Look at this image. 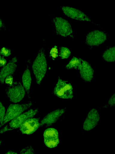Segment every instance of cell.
I'll return each mask as SVG.
<instances>
[{
    "mask_svg": "<svg viewBox=\"0 0 115 154\" xmlns=\"http://www.w3.org/2000/svg\"><path fill=\"white\" fill-rule=\"evenodd\" d=\"M32 69L37 83L39 85L44 77L47 69L45 50L43 48H42L38 51L32 64Z\"/></svg>",
    "mask_w": 115,
    "mask_h": 154,
    "instance_id": "obj_1",
    "label": "cell"
},
{
    "mask_svg": "<svg viewBox=\"0 0 115 154\" xmlns=\"http://www.w3.org/2000/svg\"><path fill=\"white\" fill-rule=\"evenodd\" d=\"M32 105L31 101L22 104H11L8 107L3 121L0 123V127L11 121L24 111L30 108Z\"/></svg>",
    "mask_w": 115,
    "mask_h": 154,
    "instance_id": "obj_2",
    "label": "cell"
},
{
    "mask_svg": "<svg viewBox=\"0 0 115 154\" xmlns=\"http://www.w3.org/2000/svg\"><path fill=\"white\" fill-rule=\"evenodd\" d=\"M53 94L62 99H72L73 97V87L70 83L58 78L53 91Z\"/></svg>",
    "mask_w": 115,
    "mask_h": 154,
    "instance_id": "obj_3",
    "label": "cell"
},
{
    "mask_svg": "<svg viewBox=\"0 0 115 154\" xmlns=\"http://www.w3.org/2000/svg\"><path fill=\"white\" fill-rule=\"evenodd\" d=\"M5 91L9 100L14 103L20 102L25 94V90L19 82H13L12 85L7 87Z\"/></svg>",
    "mask_w": 115,
    "mask_h": 154,
    "instance_id": "obj_4",
    "label": "cell"
},
{
    "mask_svg": "<svg viewBox=\"0 0 115 154\" xmlns=\"http://www.w3.org/2000/svg\"><path fill=\"white\" fill-rule=\"evenodd\" d=\"M52 21L57 34L64 37L70 36L73 38L71 26L68 21L62 17H56L52 18Z\"/></svg>",
    "mask_w": 115,
    "mask_h": 154,
    "instance_id": "obj_5",
    "label": "cell"
},
{
    "mask_svg": "<svg viewBox=\"0 0 115 154\" xmlns=\"http://www.w3.org/2000/svg\"><path fill=\"white\" fill-rule=\"evenodd\" d=\"M107 39V36L105 33L95 30L87 35L85 42L89 46H97L104 42Z\"/></svg>",
    "mask_w": 115,
    "mask_h": 154,
    "instance_id": "obj_6",
    "label": "cell"
},
{
    "mask_svg": "<svg viewBox=\"0 0 115 154\" xmlns=\"http://www.w3.org/2000/svg\"><path fill=\"white\" fill-rule=\"evenodd\" d=\"M76 69L79 70L80 78L85 82H90L93 80L94 70L87 61L81 58L80 63Z\"/></svg>",
    "mask_w": 115,
    "mask_h": 154,
    "instance_id": "obj_7",
    "label": "cell"
},
{
    "mask_svg": "<svg viewBox=\"0 0 115 154\" xmlns=\"http://www.w3.org/2000/svg\"><path fill=\"white\" fill-rule=\"evenodd\" d=\"M43 136L44 143L49 148L56 147L59 143L58 132L55 128L47 129L44 132Z\"/></svg>",
    "mask_w": 115,
    "mask_h": 154,
    "instance_id": "obj_8",
    "label": "cell"
},
{
    "mask_svg": "<svg viewBox=\"0 0 115 154\" xmlns=\"http://www.w3.org/2000/svg\"><path fill=\"white\" fill-rule=\"evenodd\" d=\"M38 109H31L22 113L11 121L9 126L12 129H16L19 128L22 124L27 119L33 118L38 112Z\"/></svg>",
    "mask_w": 115,
    "mask_h": 154,
    "instance_id": "obj_9",
    "label": "cell"
},
{
    "mask_svg": "<svg viewBox=\"0 0 115 154\" xmlns=\"http://www.w3.org/2000/svg\"><path fill=\"white\" fill-rule=\"evenodd\" d=\"M100 119V116L98 110L94 108L90 110L84 122L83 129L89 131L95 128L97 125Z\"/></svg>",
    "mask_w": 115,
    "mask_h": 154,
    "instance_id": "obj_10",
    "label": "cell"
},
{
    "mask_svg": "<svg viewBox=\"0 0 115 154\" xmlns=\"http://www.w3.org/2000/svg\"><path fill=\"white\" fill-rule=\"evenodd\" d=\"M40 118H29L24 122L19 127L24 134H30L35 132L40 126Z\"/></svg>",
    "mask_w": 115,
    "mask_h": 154,
    "instance_id": "obj_11",
    "label": "cell"
},
{
    "mask_svg": "<svg viewBox=\"0 0 115 154\" xmlns=\"http://www.w3.org/2000/svg\"><path fill=\"white\" fill-rule=\"evenodd\" d=\"M62 9L66 15L72 19L91 22L90 19L85 14L78 9L68 6H63Z\"/></svg>",
    "mask_w": 115,
    "mask_h": 154,
    "instance_id": "obj_12",
    "label": "cell"
},
{
    "mask_svg": "<svg viewBox=\"0 0 115 154\" xmlns=\"http://www.w3.org/2000/svg\"><path fill=\"white\" fill-rule=\"evenodd\" d=\"M17 58L14 57L1 69L0 72L1 84L4 83L5 79L7 76L13 75L17 67Z\"/></svg>",
    "mask_w": 115,
    "mask_h": 154,
    "instance_id": "obj_13",
    "label": "cell"
},
{
    "mask_svg": "<svg viewBox=\"0 0 115 154\" xmlns=\"http://www.w3.org/2000/svg\"><path fill=\"white\" fill-rule=\"evenodd\" d=\"M66 108L58 109L46 115L41 121L40 125L49 126L56 122L63 115Z\"/></svg>",
    "mask_w": 115,
    "mask_h": 154,
    "instance_id": "obj_14",
    "label": "cell"
},
{
    "mask_svg": "<svg viewBox=\"0 0 115 154\" xmlns=\"http://www.w3.org/2000/svg\"><path fill=\"white\" fill-rule=\"evenodd\" d=\"M23 86L27 92L28 98L30 99V89L31 83V78L29 66L28 63L26 68L24 71L22 76Z\"/></svg>",
    "mask_w": 115,
    "mask_h": 154,
    "instance_id": "obj_15",
    "label": "cell"
},
{
    "mask_svg": "<svg viewBox=\"0 0 115 154\" xmlns=\"http://www.w3.org/2000/svg\"><path fill=\"white\" fill-rule=\"evenodd\" d=\"M103 59L107 62H114L115 60V46L107 48L102 56Z\"/></svg>",
    "mask_w": 115,
    "mask_h": 154,
    "instance_id": "obj_16",
    "label": "cell"
},
{
    "mask_svg": "<svg viewBox=\"0 0 115 154\" xmlns=\"http://www.w3.org/2000/svg\"><path fill=\"white\" fill-rule=\"evenodd\" d=\"M81 59V58L73 57L66 66V68L68 69H76L80 63Z\"/></svg>",
    "mask_w": 115,
    "mask_h": 154,
    "instance_id": "obj_17",
    "label": "cell"
},
{
    "mask_svg": "<svg viewBox=\"0 0 115 154\" xmlns=\"http://www.w3.org/2000/svg\"><path fill=\"white\" fill-rule=\"evenodd\" d=\"M59 56L61 59L68 58L71 55V51L68 48L60 47L59 51Z\"/></svg>",
    "mask_w": 115,
    "mask_h": 154,
    "instance_id": "obj_18",
    "label": "cell"
},
{
    "mask_svg": "<svg viewBox=\"0 0 115 154\" xmlns=\"http://www.w3.org/2000/svg\"><path fill=\"white\" fill-rule=\"evenodd\" d=\"M20 154H35V152L32 147L28 146L22 149Z\"/></svg>",
    "mask_w": 115,
    "mask_h": 154,
    "instance_id": "obj_19",
    "label": "cell"
},
{
    "mask_svg": "<svg viewBox=\"0 0 115 154\" xmlns=\"http://www.w3.org/2000/svg\"><path fill=\"white\" fill-rule=\"evenodd\" d=\"M58 51L56 46L53 47L51 49L50 53L49 56L50 58L53 60H54L58 56Z\"/></svg>",
    "mask_w": 115,
    "mask_h": 154,
    "instance_id": "obj_20",
    "label": "cell"
},
{
    "mask_svg": "<svg viewBox=\"0 0 115 154\" xmlns=\"http://www.w3.org/2000/svg\"><path fill=\"white\" fill-rule=\"evenodd\" d=\"M0 54L3 56L8 57L11 54V51L10 49L4 47L1 49Z\"/></svg>",
    "mask_w": 115,
    "mask_h": 154,
    "instance_id": "obj_21",
    "label": "cell"
},
{
    "mask_svg": "<svg viewBox=\"0 0 115 154\" xmlns=\"http://www.w3.org/2000/svg\"><path fill=\"white\" fill-rule=\"evenodd\" d=\"M5 108L2 103L0 101V123L3 121L4 117Z\"/></svg>",
    "mask_w": 115,
    "mask_h": 154,
    "instance_id": "obj_22",
    "label": "cell"
},
{
    "mask_svg": "<svg viewBox=\"0 0 115 154\" xmlns=\"http://www.w3.org/2000/svg\"><path fill=\"white\" fill-rule=\"evenodd\" d=\"M13 83V77L12 75L8 76L5 78L4 80V83L8 86L11 85Z\"/></svg>",
    "mask_w": 115,
    "mask_h": 154,
    "instance_id": "obj_23",
    "label": "cell"
},
{
    "mask_svg": "<svg viewBox=\"0 0 115 154\" xmlns=\"http://www.w3.org/2000/svg\"><path fill=\"white\" fill-rule=\"evenodd\" d=\"M108 103L110 106L113 107L115 106V94H113L110 98Z\"/></svg>",
    "mask_w": 115,
    "mask_h": 154,
    "instance_id": "obj_24",
    "label": "cell"
},
{
    "mask_svg": "<svg viewBox=\"0 0 115 154\" xmlns=\"http://www.w3.org/2000/svg\"><path fill=\"white\" fill-rule=\"evenodd\" d=\"M6 60L3 57L0 56V67H4L6 63Z\"/></svg>",
    "mask_w": 115,
    "mask_h": 154,
    "instance_id": "obj_25",
    "label": "cell"
},
{
    "mask_svg": "<svg viewBox=\"0 0 115 154\" xmlns=\"http://www.w3.org/2000/svg\"><path fill=\"white\" fill-rule=\"evenodd\" d=\"M6 28L5 23L0 17V31L2 30H6Z\"/></svg>",
    "mask_w": 115,
    "mask_h": 154,
    "instance_id": "obj_26",
    "label": "cell"
},
{
    "mask_svg": "<svg viewBox=\"0 0 115 154\" xmlns=\"http://www.w3.org/2000/svg\"><path fill=\"white\" fill-rule=\"evenodd\" d=\"M11 130H12V129L10 128L9 126L7 125L0 130V134H2L6 131Z\"/></svg>",
    "mask_w": 115,
    "mask_h": 154,
    "instance_id": "obj_27",
    "label": "cell"
},
{
    "mask_svg": "<svg viewBox=\"0 0 115 154\" xmlns=\"http://www.w3.org/2000/svg\"><path fill=\"white\" fill-rule=\"evenodd\" d=\"M5 154H17V153L12 151H9L6 152Z\"/></svg>",
    "mask_w": 115,
    "mask_h": 154,
    "instance_id": "obj_28",
    "label": "cell"
},
{
    "mask_svg": "<svg viewBox=\"0 0 115 154\" xmlns=\"http://www.w3.org/2000/svg\"></svg>",
    "mask_w": 115,
    "mask_h": 154,
    "instance_id": "obj_29",
    "label": "cell"
}]
</instances>
